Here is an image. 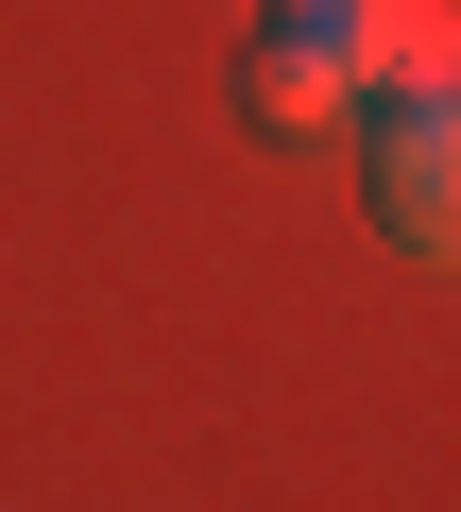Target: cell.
<instances>
[{
	"label": "cell",
	"mask_w": 461,
	"mask_h": 512,
	"mask_svg": "<svg viewBox=\"0 0 461 512\" xmlns=\"http://www.w3.org/2000/svg\"><path fill=\"white\" fill-rule=\"evenodd\" d=\"M376 222L410 256H461V69L376 103Z\"/></svg>",
	"instance_id": "obj_1"
},
{
	"label": "cell",
	"mask_w": 461,
	"mask_h": 512,
	"mask_svg": "<svg viewBox=\"0 0 461 512\" xmlns=\"http://www.w3.org/2000/svg\"><path fill=\"white\" fill-rule=\"evenodd\" d=\"M359 103H393V86H444L461 69V0H359Z\"/></svg>",
	"instance_id": "obj_2"
},
{
	"label": "cell",
	"mask_w": 461,
	"mask_h": 512,
	"mask_svg": "<svg viewBox=\"0 0 461 512\" xmlns=\"http://www.w3.org/2000/svg\"><path fill=\"white\" fill-rule=\"evenodd\" d=\"M240 103H257V120H274V137H325V120H342V103H359V86H342V69H325V52H291V35H257V69H240Z\"/></svg>",
	"instance_id": "obj_3"
},
{
	"label": "cell",
	"mask_w": 461,
	"mask_h": 512,
	"mask_svg": "<svg viewBox=\"0 0 461 512\" xmlns=\"http://www.w3.org/2000/svg\"><path fill=\"white\" fill-rule=\"evenodd\" d=\"M257 35H291V52H325V69H342V52H359V0H274ZM342 86H359V69H342Z\"/></svg>",
	"instance_id": "obj_4"
}]
</instances>
